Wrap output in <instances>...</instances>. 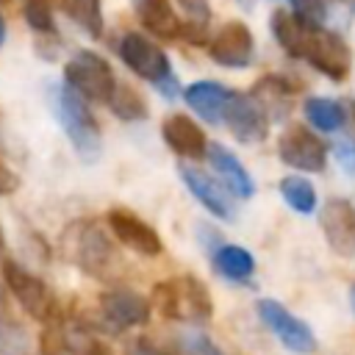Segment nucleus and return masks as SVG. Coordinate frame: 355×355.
Listing matches in <instances>:
<instances>
[{
	"label": "nucleus",
	"instance_id": "obj_1",
	"mask_svg": "<svg viewBox=\"0 0 355 355\" xmlns=\"http://www.w3.org/2000/svg\"><path fill=\"white\" fill-rule=\"evenodd\" d=\"M61 250L69 263H75L83 275L94 280H114L125 266L114 241L108 239L103 225L94 219L69 222L61 233Z\"/></svg>",
	"mask_w": 355,
	"mask_h": 355
},
{
	"label": "nucleus",
	"instance_id": "obj_15",
	"mask_svg": "<svg viewBox=\"0 0 355 355\" xmlns=\"http://www.w3.org/2000/svg\"><path fill=\"white\" fill-rule=\"evenodd\" d=\"M178 175H180V180H183V186L197 197V202H200L208 214H214L216 219H225V222L236 216L233 202L227 200V191H225L214 178H208L205 172H200V169H194V166H186V164L178 166Z\"/></svg>",
	"mask_w": 355,
	"mask_h": 355
},
{
	"label": "nucleus",
	"instance_id": "obj_30",
	"mask_svg": "<svg viewBox=\"0 0 355 355\" xmlns=\"http://www.w3.org/2000/svg\"><path fill=\"white\" fill-rule=\"evenodd\" d=\"M22 14L36 33H55L53 0H22Z\"/></svg>",
	"mask_w": 355,
	"mask_h": 355
},
{
	"label": "nucleus",
	"instance_id": "obj_17",
	"mask_svg": "<svg viewBox=\"0 0 355 355\" xmlns=\"http://www.w3.org/2000/svg\"><path fill=\"white\" fill-rule=\"evenodd\" d=\"M133 11L155 39H180V14L175 11L172 0H133Z\"/></svg>",
	"mask_w": 355,
	"mask_h": 355
},
{
	"label": "nucleus",
	"instance_id": "obj_27",
	"mask_svg": "<svg viewBox=\"0 0 355 355\" xmlns=\"http://www.w3.org/2000/svg\"><path fill=\"white\" fill-rule=\"evenodd\" d=\"M105 105L114 111V116H119L125 122H141L150 114L144 97L136 89H130V86H116L114 94H111V100Z\"/></svg>",
	"mask_w": 355,
	"mask_h": 355
},
{
	"label": "nucleus",
	"instance_id": "obj_12",
	"mask_svg": "<svg viewBox=\"0 0 355 355\" xmlns=\"http://www.w3.org/2000/svg\"><path fill=\"white\" fill-rule=\"evenodd\" d=\"M114 239L119 244H125L128 250L144 255V258H155L164 252V241L158 236V230L153 225H147L141 216H136L133 211L128 208H111L108 216H105Z\"/></svg>",
	"mask_w": 355,
	"mask_h": 355
},
{
	"label": "nucleus",
	"instance_id": "obj_24",
	"mask_svg": "<svg viewBox=\"0 0 355 355\" xmlns=\"http://www.w3.org/2000/svg\"><path fill=\"white\" fill-rule=\"evenodd\" d=\"M214 266L219 275H225L227 280H236V283H244L252 277L255 272V258L250 255V250L239 247V244H222L216 252H214Z\"/></svg>",
	"mask_w": 355,
	"mask_h": 355
},
{
	"label": "nucleus",
	"instance_id": "obj_11",
	"mask_svg": "<svg viewBox=\"0 0 355 355\" xmlns=\"http://www.w3.org/2000/svg\"><path fill=\"white\" fill-rule=\"evenodd\" d=\"M208 55L219 67H227V69H244V67H250V61L255 55L252 31L241 19L225 22L216 31V36L208 42Z\"/></svg>",
	"mask_w": 355,
	"mask_h": 355
},
{
	"label": "nucleus",
	"instance_id": "obj_31",
	"mask_svg": "<svg viewBox=\"0 0 355 355\" xmlns=\"http://www.w3.org/2000/svg\"><path fill=\"white\" fill-rule=\"evenodd\" d=\"M291 14L297 22H302L305 28H322V22L327 19V0H288Z\"/></svg>",
	"mask_w": 355,
	"mask_h": 355
},
{
	"label": "nucleus",
	"instance_id": "obj_37",
	"mask_svg": "<svg viewBox=\"0 0 355 355\" xmlns=\"http://www.w3.org/2000/svg\"><path fill=\"white\" fill-rule=\"evenodd\" d=\"M3 247H6V239H3V227H0V252H3Z\"/></svg>",
	"mask_w": 355,
	"mask_h": 355
},
{
	"label": "nucleus",
	"instance_id": "obj_26",
	"mask_svg": "<svg viewBox=\"0 0 355 355\" xmlns=\"http://www.w3.org/2000/svg\"><path fill=\"white\" fill-rule=\"evenodd\" d=\"M64 14L89 36V39H100L103 36V3L100 0H61Z\"/></svg>",
	"mask_w": 355,
	"mask_h": 355
},
{
	"label": "nucleus",
	"instance_id": "obj_9",
	"mask_svg": "<svg viewBox=\"0 0 355 355\" xmlns=\"http://www.w3.org/2000/svg\"><path fill=\"white\" fill-rule=\"evenodd\" d=\"M277 155L283 164L300 172H322L327 164L324 141L305 125H288L277 139Z\"/></svg>",
	"mask_w": 355,
	"mask_h": 355
},
{
	"label": "nucleus",
	"instance_id": "obj_40",
	"mask_svg": "<svg viewBox=\"0 0 355 355\" xmlns=\"http://www.w3.org/2000/svg\"><path fill=\"white\" fill-rule=\"evenodd\" d=\"M6 3H11V0H0V6H6Z\"/></svg>",
	"mask_w": 355,
	"mask_h": 355
},
{
	"label": "nucleus",
	"instance_id": "obj_22",
	"mask_svg": "<svg viewBox=\"0 0 355 355\" xmlns=\"http://www.w3.org/2000/svg\"><path fill=\"white\" fill-rule=\"evenodd\" d=\"M0 355H33V341L0 291Z\"/></svg>",
	"mask_w": 355,
	"mask_h": 355
},
{
	"label": "nucleus",
	"instance_id": "obj_35",
	"mask_svg": "<svg viewBox=\"0 0 355 355\" xmlns=\"http://www.w3.org/2000/svg\"><path fill=\"white\" fill-rule=\"evenodd\" d=\"M336 158H338V164H341L347 172L355 175V147H352L349 141H338V144H336Z\"/></svg>",
	"mask_w": 355,
	"mask_h": 355
},
{
	"label": "nucleus",
	"instance_id": "obj_33",
	"mask_svg": "<svg viewBox=\"0 0 355 355\" xmlns=\"http://www.w3.org/2000/svg\"><path fill=\"white\" fill-rule=\"evenodd\" d=\"M189 349L194 352V355H225L208 336H202V333H194V336H189Z\"/></svg>",
	"mask_w": 355,
	"mask_h": 355
},
{
	"label": "nucleus",
	"instance_id": "obj_6",
	"mask_svg": "<svg viewBox=\"0 0 355 355\" xmlns=\"http://www.w3.org/2000/svg\"><path fill=\"white\" fill-rule=\"evenodd\" d=\"M258 316L277 336V341L286 349H291L297 355L316 352V336H313V330L300 316H294L286 305H280L277 300H269V297L266 300H258Z\"/></svg>",
	"mask_w": 355,
	"mask_h": 355
},
{
	"label": "nucleus",
	"instance_id": "obj_28",
	"mask_svg": "<svg viewBox=\"0 0 355 355\" xmlns=\"http://www.w3.org/2000/svg\"><path fill=\"white\" fill-rule=\"evenodd\" d=\"M280 194L283 200L297 211V214H311L316 208V189L311 186V180L300 178V175H288L280 180Z\"/></svg>",
	"mask_w": 355,
	"mask_h": 355
},
{
	"label": "nucleus",
	"instance_id": "obj_20",
	"mask_svg": "<svg viewBox=\"0 0 355 355\" xmlns=\"http://www.w3.org/2000/svg\"><path fill=\"white\" fill-rule=\"evenodd\" d=\"M230 92H233V89H227V86H222V83H216V80H197V83H191V86L183 89V100H186V105H189L191 111H197L202 119L219 122V119H222V108H225Z\"/></svg>",
	"mask_w": 355,
	"mask_h": 355
},
{
	"label": "nucleus",
	"instance_id": "obj_3",
	"mask_svg": "<svg viewBox=\"0 0 355 355\" xmlns=\"http://www.w3.org/2000/svg\"><path fill=\"white\" fill-rule=\"evenodd\" d=\"M53 111L80 161H97L103 153V133L94 114L89 111V103L67 86L53 92Z\"/></svg>",
	"mask_w": 355,
	"mask_h": 355
},
{
	"label": "nucleus",
	"instance_id": "obj_2",
	"mask_svg": "<svg viewBox=\"0 0 355 355\" xmlns=\"http://www.w3.org/2000/svg\"><path fill=\"white\" fill-rule=\"evenodd\" d=\"M155 311L175 322H208L214 313V300L208 286L194 275L169 277L153 286Z\"/></svg>",
	"mask_w": 355,
	"mask_h": 355
},
{
	"label": "nucleus",
	"instance_id": "obj_8",
	"mask_svg": "<svg viewBox=\"0 0 355 355\" xmlns=\"http://www.w3.org/2000/svg\"><path fill=\"white\" fill-rule=\"evenodd\" d=\"M302 61H308L313 69H319L330 80H344L349 75V67H352V53L338 33L316 28L308 33Z\"/></svg>",
	"mask_w": 355,
	"mask_h": 355
},
{
	"label": "nucleus",
	"instance_id": "obj_5",
	"mask_svg": "<svg viewBox=\"0 0 355 355\" xmlns=\"http://www.w3.org/2000/svg\"><path fill=\"white\" fill-rule=\"evenodd\" d=\"M64 83L86 103H108L116 89L111 64L92 50H78L64 64Z\"/></svg>",
	"mask_w": 355,
	"mask_h": 355
},
{
	"label": "nucleus",
	"instance_id": "obj_36",
	"mask_svg": "<svg viewBox=\"0 0 355 355\" xmlns=\"http://www.w3.org/2000/svg\"><path fill=\"white\" fill-rule=\"evenodd\" d=\"M3 39H6V22H3V17H0V44H3Z\"/></svg>",
	"mask_w": 355,
	"mask_h": 355
},
{
	"label": "nucleus",
	"instance_id": "obj_7",
	"mask_svg": "<svg viewBox=\"0 0 355 355\" xmlns=\"http://www.w3.org/2000/svg\"><path fill=\"white\" fill-rule=\"evenodd\" d=\"M3 283H6L8 294L22 305V311H25L28 316L44 322V319L53 313L55 302H53V297H50V288L44 286V280H42L39 275L28 272L22 263L6 261V263H3Z\"/></svg>",
	"mask_w": 355,
	"mask_h": 355
},
{
	"label": "nucleus",
	"instance_id": "obj_18",
	"mask_svg": "<svg viewBox=\"0 0 355 355\" xmlns=\"http://www.w3.org/2000/svg\"><path fill=\"white\" fill-rule=\"evenodd\" d=\"M294 83L286 80L283 75H263L261 80L252 83V100L263 108V114L269 119H283L291 111L294 103Z\"/></svg>",
	"mask_w": 355,
	"mask_h": 355
},
{
	"label": "nucleus",
	"instance_id": "obj_10",
	"mask_svg": "<svg viewBox=\"0 0 355 355\" xmlns=\"http://www.w3.org/2000/svg\"><path fill=\"white\" fill-rule=\"evenodd\" d=\"M219 122L241 144H258L269 133V116L252 100V94H241V92H230V97H227V103L222 108V119Z\"/></svg>",
	"mask_w": 355,
	"mask_h": 355
},
{
	"label": "nucleus",
	"instance_id": "obj_32",
	"mask_svg": "<svg viewBox=\"0 0 355 355\" xmlns=\"http://www.w3.org/2000/svg\"><path fill=\"white\" fill-rule=\"evenodd\" d=\"M125 355H172L169 349H164V347H158V344H153L150 338H133L128 347H125Z\"/></svg>",
	"mask_w": 355,
	"mask_h": 355
},
{
	"label": "nucleus",
	"instance_id": "obj_23",
	"mask_svg": "<svg viewBox=\"0 0 355 355\" xmlns=\"http://www.w3.org/2000/svg\"><path fill=\"white\" fill-rule=\"evenodd\" d=\"M180 17V39L189 44H205L208 28H211V6L208 0H178Z\"/></svg>",
	"mask_w": 355,
	"mask_h": 355
},
{
	"label": "nucleus",
	"instance_id": "obj_21",
	"mask_svg": "<svg viewBox=\"0 0 355 355\" xmlns=\"http://www.w3.org/2000/svg\"><path fill=\"white\" fill-rule=\"evenodd\" d=\"M269 28H272V36L277 39V44H280L291 58H302V50H305V42H308L311 28H305L302 22H297L294 14L286 11V8H275V11H272ZM313 31H316V28H313Z\"/></svg>",
	"mask_w": 355,
	"mask_h": 355
},
{
	"label": "nucleus",
	"instance_id": "obj_14",
	"mask_svg": "<svg viewBox=\"0 0 355 355\" xmlns=\"http://www.w3.org/2000/svg\"><path fill=\"white\" fill-rule=\"evenodd\" d=\"M319 225H322L327 247L338 258H352L355 255V208H352L349 200L330 197L322 205Z\"/></svg>",
	"mask_w": 355,
	"mask_h": 355
},
{
	"label": "nucleus",
	"instance_id": "obj_29",
	"mask_svg": "<svg viewBox=\"0 0 355 355\" xmlns=\"http://www.w3.org/2000/svg\"><path fill=\"white\" fill-rule=\"evenodd\" d=\"M39 352L42 355H69L72 352L58 308H53V313L44 319V327L39 333Z\"/></svg>",
	"mask_w": 355,
	"mask_h": 355
},
{
	"label": "nucleus",
	"instance_id": "obj_38",
	"mask_svg": "<svg viewBox=\"0 0 355 355\" xmlns=\"http://www.w3.org/2000/svg\"><path fill=\"white\" fill-rule=\"evenodd\" d=\"M349 300H352V311H355V288H352V294H349Z\"/></svg>",
	"mask_w": 355,
	"mask_h": 355
},
{
	"label": "nucleus",
	"instance_id": "obj_25",
	"mask_svg": "<svg viewBox=\"0 0 355 355\" xmlns=\"http://www.w3.org/2000/svg\"><path fill=\"white\" fill-rule=\"evenodd\" d=\"M302 111H305L308 122H311L316 130H322V133H336V130H341L344 122H347L344 105L336 103V100H330V97H308L305 105H302Z\"/></svg>",
	"mask_w": 355,
	"mask_h": 355
},
{
	"label": "nucleus",
	"instance_id": "obj_34",
	"mask_svg": "<svg viewBox=\"0 0 355 355\" xmlns=\"http://www.w3.org/2000/svg\"><path fill=\"white\" fill-rule=\"evenodd\" d=\"M17 189H19V178H17V172H14V169H8V166L0 161V197L14 194Z\"/></svg>",
	"mask_w": 355,
	"mask_h": 355
},
{
	"label": "nucleus",
	"instance_id": "obj_13",
	"mask_svg": "<svg viewBox=\"0 0 355 355\" xmlns=\"http://www.w3.org/2000/svg\"><path fill=\"white\" fill-rule=\"evenodd\" d=\"M100 313L108 322V330L119 333L128 327H139L150 322L153 305L150 300H144L139 291L130 288H111L100 294Z\"/></svg>",
	"mask_w": 355,
	"mask_h": 355
},
{
	"label": "nucleus",
	"instance_id": "obj_16",
	"mask_svg": "<svg viewBox=\"0 0 355 355\" xmlns=\"http://www.w3.org/2000/svg\"><path fill=\"white\" fill-rule=\"evenodd\" d=\"M161 136H164L166 147L175 155H180V158H200L208 150V141H205L202 128L191 116H186V114H169V116H164Z\"/></svg>",
	"mask_w": 355,
	"mask_h": 355
},
{
	"label": "nucleus",
	"instance_id": "obj_19",
	"mask_svg": "<svg viewBox=\"0 0 355 355\" xmlns=\"http://www.w3.org/2000/svg\"><path fill=\"white\" fill-rule=\"evenodd\" d=\"M205 153H208V161H211L214 172L225 180V186H227L236 197L250 200V197L255 194V183H252L250 172L244 169V164H241L227 147H222V144H208Z\"/></svg>",
	"mask_w": 355,
	"mask_h": 355
},
{
	"label": "nucleus",
	"instance_id": "obj_39",
	"mask_svg": "<svg viewBox=\"0 0 355 355\" xmlns=\"http://www.w3.org/2000/svg\"><path fill=\"white\" fill-rule=\"evenodd\" d=\"M349 111H352V119H355V105H349Z\"/></svg>",
	"mask_w": 355,
	"mask_h": 355
},
{
	"label": "nucleus",
	"instance_id": "obj_4",
	"mask_svg": "<svg viewBox=\"0 0 355 355\" xmlns=\"http://www.w3.org/2000/svg\"><path fill=\"white\" fill-rule=\"evenodd\" d=\"M119 50V58L125 61V67L130 72H136L139 78L150 80L164 97H175L178 94V78L172 75V64H169V55L147 36L141 33H125L116 44Z\"/></svg>",
	"mask_w": 355,
	"mask_h": 355
}]
</instances>
